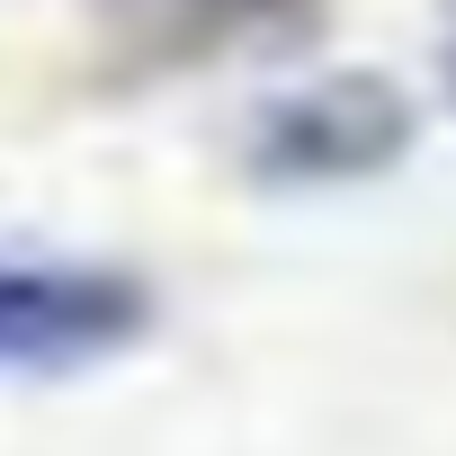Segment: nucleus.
Returning a JSON list of instances; mask_svg holds the SVG:
<instances>
[{"label":"nucleus","mask_w":456,"mask_h":456,"mask_svg":"<svg viewBox=\"0 0 456 456\" xmlns=\"http://www.w3.org/2000/svg\"><path fill=\"white\" fill-rule=\"evenodd\" d=\"M152 331V287L117 260L0 251V376H72Z\"/></svg>","instance_id":"1"},{"label":"nucleus","mask_w":456,"mask_h":456,"mask_svg":"<svg viewBox=\"0 0 456 456\" xmlns=\"http://www.w3.org/2000/svg\"><path fill=\"white\" fill-rule=\"evenodd\" d=\"M411 143V99L385 81V72H322V81H296L260 108L251 126V161L269 179H296V188H331V179H376L394 152Z\"/></svg>","instance_id":"2"},{"label":"nucleus","mask_w":456,"mask_h":456,"mask_svg":"<svg viewBox=\"0 0 456 456\" xmlns=\"http://www.w3.org/2000/svg\"><path fill=\"white\" fill-rule=\"evenodd\" d=\"M188 10H215V19H278L296 0H188Z\"/></svg>","instance_id":"3"},{"label":"nucleus","mask_w":456,"mask_h":456,"mask_svg":"<svg viewBox=\"0 0 456 456\" xmlns=\"http://www.w3.org/2000/svg\"><path fill=\"white\" fill-rule=\"evenodd\" d=\"M447 90H456V28H447Z\"/></svg>","instance_id":"4"}]
</instances>
